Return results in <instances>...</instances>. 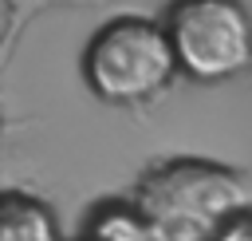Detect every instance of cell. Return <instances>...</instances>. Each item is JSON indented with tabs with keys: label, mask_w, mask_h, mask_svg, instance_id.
<instances>
[{
	"label": "cell",
	"mask_w": 252,
	"mask_h": 241,
	"mask_svg": "<svg viewBox=\"0 0 252 241\" xmlns=\"http://www.w3.org/2000/svg\"><path fill=\"white\" fill-rule=\"evenodd\" d=\"M252 205V186L217 162L173 158L138 178L134 209L150 241H213L220 225Z\"/></svg>",
	"instance_id": "obj_1"
},
{
	"label": "cell",
	"mask_w": 252,
	"mask_h": 241,
	"mask_svg": "<svg viewBox=\"0 0 252 241\" xmlns=\"http://www.w3.org/2000/svg\"><path fill=\"white\" fill-rule=\"evenodd\" d=\"M177 63L165 28L142 16H118L102 24L83 51V79L102 103H142L154 99Z\"/></svg>",
	"instance_id": "obj_2"
},
{
	"label": "cell",
	"mask_w": 252,
	"mask_h": 241,
	"mask_svg": "<svg viewBox=\"0 0 252 241\" xmlns=\"http://www.w3.org/2000/svg\"><path fill=\"white\" fill-rule=\"evenodd\" d=\"M161 28L177 71L193 79H228L252 63V20L240 0H173Z\"/></svg>",
	"instance_id": "obj_3"
},
{
	"label": "cell",
	"mask_w": 252,
	"mask_h": 241,
	"mask_svg": "<svg viewBox=\"0 0 252 241\" xmlns=\"http://www.w3.org/2000/svg\"><path fill=\"white\" fill-rule=\"evenodd\" d=\"M0 241H59L55 213L20 190L0 194Z\"/></svg>",
	"instance_id": "obj_4"
},
{
	"label": "cell",
	"mask_w": 252,
	"mask_h": 241,
	"mask_svg": "<svg viewBox=\"0 0 252 241\" xmlns=\"http://www.w3.org/2000/svg\"><path fill=\"white\" fill-rule=\"evenodd\" d=\"M94 241H150L138 209H102L94 221Z\"/></svg>",
	"instance_id": "obj_5"
},
{
	"label": "cell",
	"mask_w": 252,
	"mask_h": 241,
	"mask_svg": "<svg viewBox=\"0 0 252 241\" xmlns=\"http://www.w3.org/2000/svg\"><path fill=\"white\" fill-rule=\"evenodd\" d=\"M213 241H252V213L244 209V213L228 217V221L220 225V233H217Z\"/></svg>",
	"instance_id": "obj_6"
}]
</instances>
